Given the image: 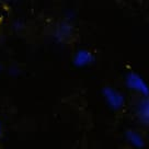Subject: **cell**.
I'll return each instance as SVG.
<instances>
[{
  "label": "cell",
  "instance_id": "1",
  "mask_svg": "<svg viewBox=\"0 0 149 149\" xmlns=\"http://www.w3.org/2000/svg\"><path fill=\"white\" fill-rule=\"evenodd\" d=\"M136 115L143 124L149 126V97L140 100L136 107Z\"/></svg>",
  "mask_w": 149,
  "mask_h": 149
},
{
  "label": "cell",
  "instance_id": "2",
  "mask_svg": "<svg viewBox=\"0 0 149 149\" xmlns=\"http://www.w3.org/2000/svg\"><path fill=\"white\" fill-rule=\"evenodd\" d=\"M128 84H130V88L136 89V90H138L141 93H145L147 95V87L145 86L143 80L140 79L138 76H135L134 74H130L128 77Z\"/></svg>",
  "mask_w": 149,
  "mask_h": 149
},
{
  "label": "cell",
  "instance_id": "3",
  "mask_svg": "<svg viewBox=\"0 0 149 149\" xmlns=\"http://www.w3.org/2000/svg\"><path fill=\"white\" fill-rule=\"evenodd\" d=\"M74 61H76L77 65L79 66L87 65L90 61V54L87 52H79L76 56V58H74Z\"/></svg>",
  "mask_w": 149,
  "mask_h": 149
},
{
  "label": "cell",
  "instance_id": "4",
  "mask_svg": "<svg viewBox=\"0 0 149 149\" xmlns=\"http://www.w3.org/2000/svg\"><path fill=\"white\" fill-rule=\"evenodd\" d=\"M107 100L110 104H112L114 107H118L122 104V98L120 94H117L116 92L112 91V92H107Z\"/></svg>",
  "mask_w": 149,
  "mask_h": 149
},
{
  "label": "cell",
  "instance_id": "5",
  "mask_svg": "<svg viewBox=\"0 0 149 149\" xmlns=\"http://www.w3.org/2000/svg\"><path fill=\"white\" fill-rule=\"evenodd\" d=\"M0 132H1V123H0Z\"/></svg>",
  "mask_w": 149,
  "mask_h": 149
}]
</instances>
